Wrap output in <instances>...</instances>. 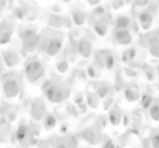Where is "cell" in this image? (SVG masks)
I'll use <instances>...</instances> for the list:
<instances>
[{"instance_id": "8", "label": "cell", "mask_w": 159, "mask_h": 148, "mask_svg": "<svg viewBox=\"0 0 159 148\" xmlns=\"http://www.w3.org/2000/svg\"><path fill=\"white\" fill-rule=\"evenodd\" d=\"M45 148H46V147H45Z\"/></svg>"}, {"instance_id": "2", "label": "cell", "mask_w": 159, "mask_h": 148, "mask_svg": "<svg viewBox=\"0 0 159 148\" xmlns=\"http://www.w3.org/2000/svg\"><path fill=\"white\" fill-rule=\"evenodd\" d=\"M48 42H47L46 44V47H45V50L48 52V55H56V53L58 52V50H59L60 46H61V39H59V38H48Z\"/></svg>"}, {"instance_id": "5", "label": "cell", "mask_w": 159, "mask_h": 148, "mask_svg": "<svg viewBox=\"0 0 159 148\" xmlns=\"http://www.w3.org/2000/svg\"><path fill=\"white\" fill-rule=\"evenodd\" d=\"M5 92H6V95H7L8 97H13V96H16L19 92V84L13 80L8 81L5 85Z\"/></svg>"}, {"instance_id": "4", "label": "cell", "mask_w": 159, "mask_h": 148, "mask_svg": "<svg viewBox=\"0 0 159 148\" xmlns=\"http://www.w3.org/2000/svg\"><path fill=\"white\" fill-rule=\"evenodd\" d=\"M12 33V27L8 22H3L0 24V44H5L9 40L10 35Z\"/></svg>"}, {"instance_id": "1", "label": "cell", "mask_w": 159, "mask_h": 148, "mask_svg": "<svg viewBox=\"0 0 159 148\" xmlns=\"http://www.w3.org/2000/svg\"><path fill=\"white\" fill-rule=\"evenodd\" d=\"M26 73L27 78L31 82H35L37 81L40 76L44 74V68L43 65L37 61H32L27 64L26 66Z\"/></svg>"}, {"instance_id": "3", "label": "cell", "mask_w": 159, "mask_h": 148, "mask_svg": "<svg viewBox=\"0 0 159 148\" xmlns=\"http://www.w3.org/2000/svg\"><path fill=\"white\" fill-rule=\"evenodd\" d=\"M47 95H48L49 99L53 100V101H60L64 98L63 91L59 86H55V85H50L49 89L47 91Z\"/></svg>"}, {"instance_id": "6", "label": "cell", "mask_w": 159, "mask_h": 148, "mask_svg": "<svg viewBox=\"0 0 159 148\" xmlns=\"http://www.w3.org/2000/svg\"><path fill=\"white\" fill-rule=\"evenodd\" d=\"M80 51L82 53L83 56H89V51H91V46L89 45V43H82L81 47H80Z\"/></svg>"}, {"instance_id": "7", "label": "cell", "mask_w": 159, "mask_h": 148, "mask_svg": "<svg viewBox=\"0 0 159 148\" xmlns=\"http://www.w3.org/2000/svg\"><path fill=\"white\" fill-rule=\"evenodd\" d=\"M74 19H75L76 24H82L83 21H84V16H83L82 13H76V14H74Z\"/></svg>"}]
</instances>
